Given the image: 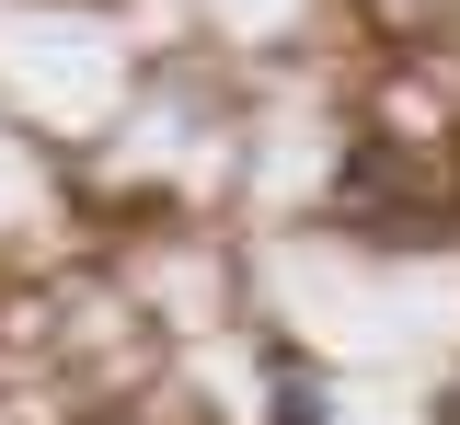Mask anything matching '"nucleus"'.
<instances>
[{"instance_id": "f257e3e1", "label": "nucleus", "mask_w": 460, "mask_h": 425, "mask_svg": "<svg viewBox=\"0 0 460 425\" xmlns=\"http://www.w3.org/2000/svg\"><path fill=\"white\" fill-rule=\"evenodd\" d=\"M265 368H277V414H265V425H334V391H323L311 368L288 357V345H277V357H265Z\"/></svg>"}]
</instances>
